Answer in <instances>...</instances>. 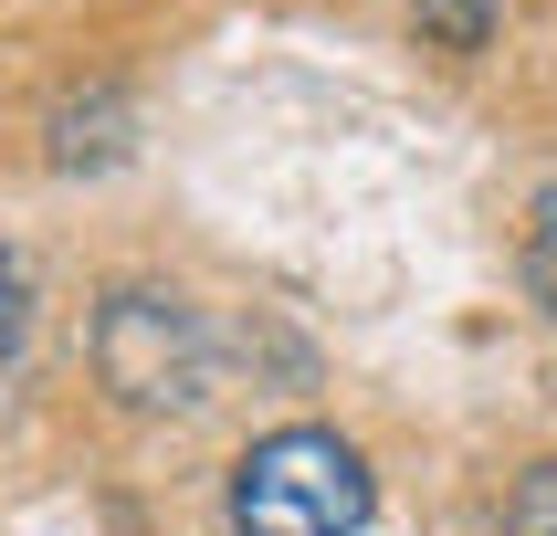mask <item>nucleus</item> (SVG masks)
<instances>
[{"label": "nucleus", "instance_id": "nucleus-4", "mask_svg": "<svg viewBox=\"0 0 557 536\" xmlns=\"http://www.w3.org/2000/svg\"><path fill=\"white\" fill-rule=\"evenodd\" d=\"M527 284L547 295V315H557V179L536 189V221H527Z\"/></svg>", "mask_w": 557, "mask_h": 536}, {"label": "nucleus", "instance_id": "nucleus-5", "mask_svg": "<svg viewBox=\"0 0 557 536\" xmlns=\"http://www.w3.org/2000/svg\"><path fill=\"white\" fill-rule=\"evenodd\" d=\"M22 347H32V274L0 252V369H11Z\"/></svg>", "mask_w": 557, "mask_h": 536}, {"label": "nucleus", "instance_id": "nucleus-2", "mask_svg": "<svg viewBox=\"0 0 557 536\" xmlns=\"http://www.w3.org/2000/svg\"><path fill=\"white\" fill-rule=\"evenodd\" d=\"M95 358H106V378H116L126 400H200V378H211V358H200V315L180 306V295H158V284H126V295H106V315H95Z\"/></svg>", "mask_w": 557, "mask_h": 536}, {"label": "nucleus", "instance_id": "nucleus-3", "mask_svg": "<svg viewBox=\"0 0 557 536\" xmlns=\"http://www.w3.org/2000/svg\"><path fill=\"white\" fill-rule=\"evenodd\" d=\"M505 536H557V463H527L505 495Z\"/></svg>", "mask_w": 557, "mask_h": 536}, {"label": "nucleus", "instance_id": "nucleus-6", "mask_svg": "<svg viewBox=\"0 0 557 536\" xmlns=\"http://www.w3.org/2000/svg\"><path fill=\"white\" fill-rule=\"evenodd\" d=\"M421 32H442L453 53H473L484 42V0H421Z\"/></svg>", "mask_w": 557, "mask_h": 536}, {"label": "nucleus", "instance_id": "nucleus-1", "mask_svg": "<svg viewBox=\"0 0 557 536\" xmlns=\"http://www.w3.org/2000/svg\"><path fill=\"white\" fill-rule=\"evenodd\" d=\"M369 504V452L326 421H284L232 463V536H358Z\"/></svg>", "mask_w": 557, "mask_h": 536}]
</instances>
